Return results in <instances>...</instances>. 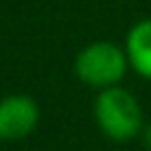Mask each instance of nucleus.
<instances>
[{
    "instance_id": "1",
    "label": "nucleus",
    "mask_w": 151,
    "mask_h": 151,
    "mask_svg": "<svg viewBox=\"0 0 151 151\" xmlns=\"http://www.w3.org/2000/svg\"><path fill=\"white\" fill-rule=\"evenodd\" d=\"M98 129L116 142H129L142 131V109L138 98L124 87L113 85L100 89L93 102Z\"/></svg>"
},
{
    "instance_id": "2",
    "label": "nucleus",
    "mask_w": 151,
    "mask_h": 151,
    "mask_svg": "<svg viewBox=\"0 0 151 151\" xmlns=\"http://www.w3.org/2000/svg\"><path fill=\"white\" fill-rule=\"evenodd\" d=\"M73 71L80 82L100 91L107 87L120 85V80L129 71V60L124 47L111 40H96L78 51Z\"/></svg>"
},
{
    "instance_id": "3",
    "label": "nucleus",
    "mask_w": 151,
    "mask_h": 151,
    "mask_svg": "<svg viewBox=\"0 0 151 151\" xmlns=\"http://www.w3.org/2000/svg\"><path fill=\"white\" fill-rule=\"evenodd\" d=\"M40 122V107L31 96L14 93L0 100V140L27 138Z\"/></svg>"
},
{
    "instance_id": "4",
    "label": "nucleus",
    "mask_w": 151,
    "mask_h": 151,
    "mask_svg": "<svg viewBox=\"0 0 151 151\" xmlns=\"http://www.w3.org/2000/svg\"><path fill=\"white\" fill-rule=\"evenodd\" d=\"M124 53L129 60V69H133L145 80H151V18L140 20L129 29Z\"/></svg>"
},
{
    "instance_id": "5",
    "label": "nucleus",
    "mask_w": 151,
    "mask_h": 151,
    "mask_svg": "<svg viewBox=\"0 0 151 151\" xmlns=\"http://www.w3.org/2000/svg\"><path fill=\"white\" fill-rule=\"evenodd\" d=\"M142 136H145V142H147V147H149V149H151V124H149V127H142Z\"/></svg>"
}]
</instances>
